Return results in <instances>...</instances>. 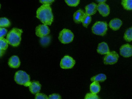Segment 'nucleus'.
Here are the masks:
<instances>
[{
    "label": "nucleus",
    "instance_id": "1",
    "mask_svg": "<svg viewBox=\"0 0 132 99\" xmlns=\"http://www.w3.org/2000/svg\"><path fill=\"white\" fill-rule=\"evenodd\" d=\"M37 18L46 25H51L53 20L52 9L49 5H43L37 11Z\"/></svg>",
    "mask_w": 132,
    "mask_h": 99
},
{
    "label": "nucleus",
    "instance_id": "2",
    "mask_svg": "<svg viewBox=\"0 0 132 99\" xmlns=\"http://www.w3.org/2000/svg\"><path fill=\"white\" fill-rule=\"evenodd\" d=\"M22 30L14 28L9 32L7 35V40L9 44L13 47L19 45L21 40V35Z\"/></svg>",
    "mask_w": 132,
    "mask_h": 99
},
{
    "label": "nucleus",
    "instance_id": "3",
    "mask_svg": "<svg viewBox=\"0 0 132 99\" xmlns=\"http://www.w3.org/2000/svg\"><path fill=\"white\" fill-rule=\"evenodd\" d=\"M14 80L17 84L25 87H29L31 84L30 76L23 71H18L15 73Z\"/></svg>",
    "mask_w": 132,
    "mask_h": 99
},
{
    "label": "nucleus",
    "instance_id": "4",
    "mask_svg": "<svg viewBox=\"0 0 132 99\" xmlns=\"http://www.w3.org/2000/svg\"><path fill=\"white\" fill-rule=\"evenodd\" d=\"M107 24L105 22L98 21L96 22L92 27L93 34L96 35L103 36L106 34L108 28Z\"/></svg>",
    "mask_w": 132,
    "mask_h": 99
},
{
    "label": "nucleus",
    "instance_id": "5",
    "mask_svg": "<svg viewBox=\"0 0 132 99\" xmlns=\"http://www.w3.org/2000/svg\"><path fill=\"white\" fill-rule=\"evenodd\" d=\"M74 37V34L70 30L63 29L60 32L59 39L61 43L67 44L72 42Z\"/></svg>",
    "mask_w": 132,
    "mask_h": 99
},
{
    "label": "nucleus",
    "instance_id": "6",
    "mask_svg": "<svg viewBox=\"0 0 132 99\" xmlns=\"http://www.w3.org/2000/svg\"><path fill=\"white\" fill-rule=\"evenodd\" d=\"M119 55L116 52H110L106 54L104 59V63L105 65H112L118 62Z\"/></svg>",
    "mask_w": 132,
    "mask_h": 99
},
{
    "label": "nucleus",
    "instance_id": "7",
    "mask_svg": "<svg viewBox=\"0 0 132 99\" xmlns=\"http://www.w3.org/2000/svg\"><path fill=\"white\" fill-rule=\"evenodd\" d=\"M75 64V61L71 56H65L61 59L60 63V67L63 69H71L74 67Z\"/></svg>",
    "mask_w": 132,
    "mask_h": 99
},
{
    "label": "nucleus",
    "instance_id": "8",
    "mask_svg": "<svg viewBox=\"0 0 132 99\" xmlns=\"http://www.w3.org/2000/svg\"><path fill=\"white\" fill-rule=\"evenodd\" d=\"M50 32V29L46 25L40 24L36 28V35L40 38L47 36Z\"/></svg>",
    "mask_w": 132,
    "mask_h": 99
},
{
    "label": "nucleus",
    "instance_id": "9",
    "mask_svg": "<svg viewBox=\"0 0 132 99\" xmlns=\"http://www.w3.org/2000/svg\"><path fill=\"white\" fill-rule=\"evenodd\" d=\"M120 54L126 58L132 56V46L128 44L122 45L120 48Z\"/></svg>",
    "mask_w": 132,
    "mask_h": 99
},
{
    "label": "nucleus",
    "instance_id": "10",
    "mask_svg": "<svg viewBox=\"0 0 132 99\" xmlns=\"http://www.w3.org/2000/svg\"><path fill=\"white\" fill-rule=\"evenodd\" d=\"M97 10L103 17H106L110 13V8L106 3H99L97 5Z\"/></svg>",
    "mask_w": 132,
    "mask_h": 99
},
{
    "label": "nucleus",
    "instance_id": "11",
    "mask_svg": "<svg viewBox=\"0 0 132 99\" xmlns=\"http://www.w3.org/2000/svg\"><path fill=\"white\" fill-rule=\"evenodd\" d=\"M122 24V22L118 18H116L113 19L109 22V27L111 29L114 31L119 30Z\"/></svg>",
    "mask_w": 132,
    "mask_h": 99
},
{
    "label": "nucleus",
    "instance_id": "12",
    "mask_svg": "<svg viewBox=\"0 0 132 99\" xmlns=\"http://www.w3.org/2000/svg\"><path fill=\"white\" fill-rule=\"evenodd\" d=\"M10 67L13 68H18L20 67V61L19 58L17 56H13L10 58L8 61Z\"/></svg>",
    "mask_w": 132,
    "mask_h": 99
},
{
    "label": "nucleus",
    "instance_id": "13",
    "mask_svg": "<svg viewBox=\"0 0 132 99\" xmlns=\"http://www.w3.org/2000/svg\"><path fill=\"white\" fill-rule=\"evenodd\" d=\"M29 88L30 91L32 93L34 94H37L40 91L41 88V85L37 81H33L31 82Z\"/></svg>",
    "mask_w": 132,
    "mask_h": 99
},
{
    "label": "nucleus",
    "instance_id": "14",
    "mask_svg": "<svg viewBox=\"0 0 132 99\" xmlns=\"http://www.w3.org/2000/svg\"><path fill=\"white\" fill-rule=\"evenodd\" d=\"M97 51L98 53L101 54H107L110 53L108 46L106 43L104 42L99 44Z\"/></svg>",
    "mask_w": 132,
    "mask_h": 99
},
{
    "label": "nucleus",
    "instance_id": "15",
    "mask_svg": "<svg viewBox=\"0 0 132 99\" xmlns=\"http://www.w3.org/2000/svg\"><path fill=\"white\" fill-rule=\"evenodd\" d=\"M85 13L89 15L95 14L97 10V5L95 3H92L89 4L85 7Z\"/></svg>",
    "mask_w": 132,
    "mask_h": 99
},
{
    "label": "nucleus",
    "instance_id": "16",
    "mask_svg": "<svg viewBox=\"0 0 132 99\" xmlns=\"http://www.w3.org/2000/svg\"><path fill=\"white\" fill-rule=\"evenodd\" d=\"M85 13L81 10H79L77 11L76 12L74 13L73 15L74 20L75 22L77 24L81 22L84 15Z\"/></svg>",
    "mask_w": 132,
    "mask_h": 99
},
{
    "label": "nucleus",
    "instance_id": "17",
    "mask_svg": "<svg viewBox=\"0 0 132 99\" xmlns=\"http://www.w3.org/2000/svg\"><path fill=\"white\" fill-rule=\"evenodd\" d=\"M101 87L98 82H94L90 86V89L91 93L93 94H96L99 92Z\"/></svg>",
    "mask_w": 132,
    "mask_h": 99
},
{
    "label": "nucleus",
    "instance_id": "18",
    "mask_svg": "<svg viewBox=\"0 0 132 99\" xmlns=\"http://www.w3.org/2000/svg\"><path fill=\"white\" fill-rule=\"evenodd\" d=\"M106 79V76L105 74L101 73L92 78L91 81L93 82H102L105 81Z\"/></svg>",
    "mask_w": 132,
    "mask_h": 99
},
{
    "label": "nucleus",
    "instance_id": "19",
    "mask_svg": "<svg viewBox=\"0 0 132 99\" xmlns=\"http://www.w3.org/2000/svg\"><path fill=\"white\" fill-rule=\"evenodd\" d=\"M91 21H92V17L91 15H89L86 13H85L82 20V22L83 26L85 27V28H87L88 25L91 22Z\"/></svg>",
    "mask_w": 132,
    "mask_h": 99
},
{
    "label": "nucleus",
    "instance_id": "20",
    "mask_svg": "<svg viewBox=\"0 0 132 99\" xmlns=\"http://www.w3.org/2000/svg\"><path fill=\"white\" fill-rule=\"evenodd\" d=\"M123 38L126 41L128 42L132 41V27L126 31Z\"/></svg>",
    "mask_w": 132,
    "mask_h": 99
},
{
    "label": "nucleus",
    "instance_id": "21",
    "mask_svg": "<svg viewBox=\"0 0 132 99\" xmlns=\"http://www.w3.org/2000/svg\"><path fill=\"white\" fill-rule=\"evenodd\" d=\"M122 5L125 10H132V0H122Z\"/></svg>",
    "mask_w": 132,
    "mask_h": 99
},
{
    "label": "nucleus",
    "instance_id": "22",
    "mask_svg": "<svg viewBox=\"0 0 132 99\" xmlns=\"http://www.w3.org/2000/svg\"><path fill=\"white\" fill-rule=\"evenodd\" d=\"M8 42L5 38L0 39V51H5L8 46Z\"/></svg>",
    "mask_w": 132,
    "mask_h": 99
},
{
    "label": "nucleus",
    "instance_id": "23",
    "mask_svg": "<svg viewBox=\"0 0 132 99\" xmlns=\"http://www.w3.org/2000/svg\"><path fill=\"white\" fill-rule=\"evenodd\" d=\"M11 25L10 20L6 18H1L0 19V27H8Z\"/></svg>",
    "mask_w": 132,
    "mask_h": 99
},
{
    "label": "nucleus",
    "instance_id": "24",
    "mask_svg": "<svg viewBox=\"0 0 132 99\" xmlns=\"http://www.w3.org/2000/svg\"><path fill=\"white\" fill-rule=\"evenodd\" d=\"M51 37L50 35H47L46 36L40 38V43L42 46H48L51 42Z\"/></svg>",
    "mask_w": 132,
    "mask_h": 99
},
{
    "label": "nucleus",
    "instance_id": "25",
    "mask_svg": "<svg viewBox=\"0 0 132 99\" xmlns=\"http://www.w3.org/2000/svg\"><path fill=\"white\" fill-rule=\"evenodd\" d=\"M65 3L68 6L76 7L80 3L79 0H65Z\"/></svg>",
    "mask_w": 132,
    "mask_h": 99
},
{
    "label": "nucleus",
    "instance_id": "26",
    "mask_svg": "<svg viewBox=\"0 0 132 99\" xmlns=\"http://www.w3.org/2000/svg\"><path fill=\"white\" fill-rule=\"evenodd\" d=\"M84 99H100L96 94L92 93H87L85 95Z\"/></svg>",
    "mask_w": 132,
    "mask_h": 99
},
{
    "label": "nucleus",
    "instance_id": "27",
    "mask_svg": "<svg viewBox=\"0 0 132 99\" xmlns=\"http://www.w3.org/2000/svg\"><path fill=\"white\" fill-rule=\"evenodd\" d=\"M35 99H48V97L44 93H38L36 95Z\"/></svg>",
    "mask_w": 132,
    "mask_h": 99
},
{
    "label": "nucleus",
    "instance_id": "28",
    "mask_svg": "<svg viewBox=\"0 0 132 99\" xmlns=\"http://www.w3.org/2000/svg\"><path fill=\"white\" fill-rule=\"evenodd\" d=\"M7 32V30L4 28L1 27L0 28V39L3 38L6 35Z\"/></svg>",
    "mask_w": 132,
    "mask_h": 99
},
{
    "label": "nucleus",
    "instance_id": "29",
    "mask_svg": "<svg viewBox=\"0 0 132 99\" xmlns=\"http://www.w3.org/2000/svg\"><path fill=\"white\" fill-rule=\"evenodd\" d=\"M48 99H61V98L60 95L56 93H54L49 95Z\"/></svg>",
    "mask_w": 132,
    "mask_h": 99
},
{
    "label": "nucleus",
    "instance_id": "30",
    "mask_svg": "<svg viewBox=\"0 0 132 99\" xmlns=\"http://www.w3.org/2000/svg\"><path fill=\"white\" fill-rule=\"evenodd\" d=\"M41 3L44 5H50L53 3V2H54V0H40L39 1Z\"/></svg>",
    "mask_w": 132,
    "mask_h": 99
},
{
    "label": "nucleus",
    "instance_id": "31",
    "mask_svg": "<svg viewBox=\"0 0 132 99\" xmlns=\"http://www.w3.org/2000/svg\"><path fill=\"white\" fill-rule=\"evenodd\" d=\"M97 1L98 2V3H105L106 1Z\"/></svg>",
    "mask_w": 132,
    "mask_h": 99
},
{
    "label": "nucleus",
    "instance_id": "32",
    "mask_svg": "<svg viewBox=\"0 0 132 99\" xmlns=\"http://www.w3.org/2000/svg\"><path fill=\"white\" fill-rule=\"evenodd\" d=\"M5 53V51H1V56H3Z\"/></svg>",
    "mask_w": 132,
    "mask_h": 99
}]
</instances>
